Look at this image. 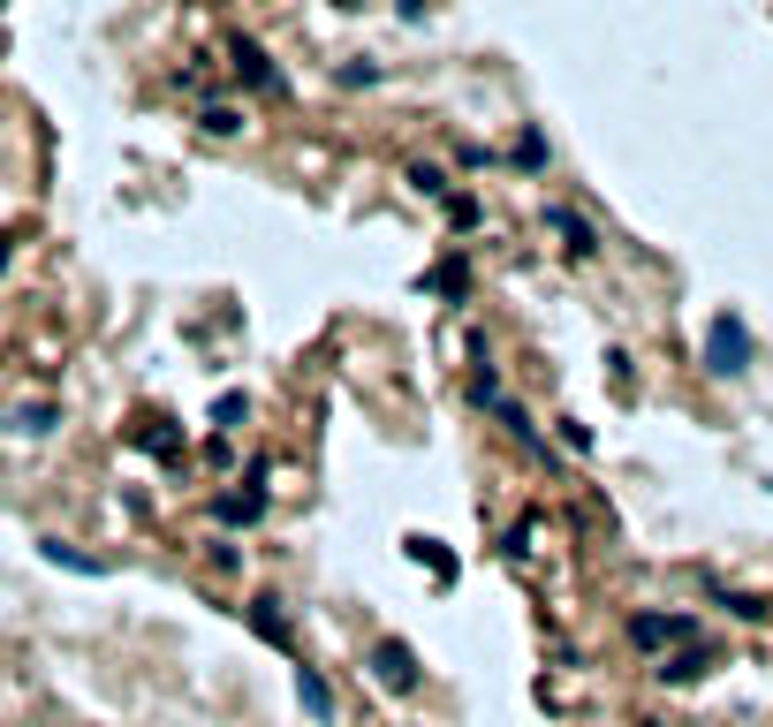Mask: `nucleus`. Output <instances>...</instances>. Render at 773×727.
Listing matches in <instances>:
<instances>
[{"instance_id":"1","label":"nucleus","mask_w":773,"mask_h":727,"mask_svg":"<svg viewBox=\"0 0 773 727\" xmlns=\"http://www.w3.org/2000/svg\"><path fill=\"white\" fill-rule=\"evenodd\" d=\"M705 372H713V379H744V372H751V326H744L736 311H721V318L705 326Z\"/></svg>"},{"instance_id":"2","label":"nucleus","mask_w":773,"mask_h":727,"mask_svg":"<svg viewBox=\"0 0 773 727\" xmlns=\"http://www.w3.org/2000/svg\"><path fill=\"white\" fill-rule=\"evenodd\" d=\"M364 667H372V682H379L387 698H410V690L425 682V675H418V652H410L402 637H379V644L364 652Z\"/></svg>"},{"instance_id":"3","label":"nucleus","mask_w":773,"mask_h":727,"mask_svg":"<svg viewBox=\"0 0 773 727\" xmlns=\"http://www.w3.org/2000/svg\"><path fill=\"white\" fill-rule=\"evenodd\" d=\"M228 69H235L251 92H266V99H289V76L266 61V46H258V38H235V46H228Z\"/></svg>"},{"instance_id":"4","label":"nucleus","mask_w":773,"mask_h":727,"mask_svg":"<svg viewBox=\"0 0 773 727\" xmlns=\"http://www.w3.org/2000/svg\"><path fill=\"white\" fill-rule=\"evenodd\" d=\"M629 644H637V652L698 644V621H690V614H629Z\"/></svg>"},{"instance_id":"5","label":"nucleus","mask_w":773,"mask_h":727,"mask_svg":"<svg viewBox=\"0 0 773 727\" xmlns=\"http://www.w3.org/2000/svg\"><path fill=\"white\" fill-rule=\"evenodd\" d=\"M243 621H251V629H258V637H266L274 652H297V629H289L281 598H251V606H243Z\"/></svg>"},{"instance_id":"6","label":"nucleus","mask_w":773,"mask_h":727,"mask_svg":"<svg viewBox=\"0 0 773 727\" xmlns=\"http://www.w3.org/2000/svg\"><path fill=\"white\" fill-rule=\"evenodd\" d=\"M546 228H554L561 243H569V258H592V251H600L592 220H584V213H569V205H546Z\"/></svg>"},{"instance_id":"7","label":"nucleus","mask_w":773,"mask_h":727,"mask_svg":"<svg viewBox=\"0 0 773 727\" xmlns=\"http://www.w3.org/2000/svg\"><path fill=\"white\" fill-rule=\"evenodd\" d=\"M38 561L46 569H69V577H107V561L84 554V546H69V538H38Z\"/></svg>"},{"instance_id":"8","label":"nucleus","mask_w":773,"mask_h":727,"mask_svg":"<svg viewBox=\"0 0 773 727\" xmlns=\"http://www.w3.org/2000/svg\"><path fill=\"white\" fill-rule=\"evenodd\" d=\"M652 675H660V682H675V690H683V682H705V675H713V644H683V652H675V659H660Z\"/></svg>"},{"instance_id":"9","label":"nucleus","mask_w":773,"mask_h":727,"mask_svg":"<svg viewBox=\"0 0 773 727\" xmlns=\"http://www.w3.org/2000/svg\"><path fill=\"white\" fill-rule=\"evenodd\" d=\"M213 516H220V531H251V523L266 516V493H258V485H251V493H220Z\"/></svg>"},{"instance_id":"10","label":"nucleus","mask_w":773,"mask_h":727,"mask_svg":"<svg viewBox=\"0 0 773 727\" xmlns=\"http://www.w3.org/2000/svg\"><path fill=\"white\" fill-rule=\"evenodd\" d=\"M418 289H433V295H448V303H463V295H470V266H463V258H440V266H433Z\"/></svg>"},{"instance_id":"11","label":"nucleus","mask_w":773,"mask_h":727,"mask_svg":"<svg viewBox=\"0 0 773 727\" xmlns=\"http://www.w3.org/2000/svg\"><path fill=\"white\" fill-rule=\"evenodd\" d=\"M297 698H304L311 720H334V690H326V675H318V667H297Z\"/></svg>"},{"instance_id":"12","label":"nucleus","mask_w":773,"mask_h":727,"mask_svg":"<svg viewBox=\"0 0 773 727\" xmlns=\"http://www.w3.org/2000/svg\"><path fill=\"white\" fill-rule=\"evenodd\" d=\"M410 561H418V569H433L440 583H456V561H448V546H440V538H410Z\"/></svg>"},{"instance_id":"13","label":"nucleus","mask_w":773,"mask_h":727,"mask_svg":"<svg viewBox=\"0 0 773 727\" xmlns=\"http://www.w3.org/2000/svg\"><path fill=\"white\" fill-rule=\"evenodd\" d=\"M53 425H61V410H53V402H23V410H15V433H23V439H46Z\"/></svg>"},{"instance_id":"14","label":"nucleus","mask_w":773,"mask_h":727,"mask_svg":"<svg viewBox=\"0 0 773 727\" xmlns=\"http://www.w3.org/2000/svg\"><path fill=\"white\" fill-rule=\"evenodd\" d=\"M197 122H205V137H235L243 130V107H205Z\"/></svg>"},{"instance_id":"15","label":"nucleus","mask_w":773,"mask_h":727,"mask_svg":"<svg viewBox=\"0 0 773 727\" xmlns=\"http://www.w3.org/2000/svg\"><path fill=\"white\" fill-rule=\"evenodd\" d=\"M243 417H251V395H220V402H213V425H220V433H235Z\"/></svg>"},{"instance_id":"16","label":"nucleus","mask_w":773,"mask_h":727,"mask_svg":"<svg viewBox=\"0 0 773 727\" xmlns=\"http://www.w3.org/2000/svg\"><path fill=\"white\" fill-rule=\"evenodd\" d=\"M713 598H721V606H728L736 621H766V614H773L766 598H744V591H713Z\"/></svg>"},{"instance_id":"17","label":"nucleus","mask_w":773,"mask_h":727,"mask_svg":"<svg viewBox=\"0 0 773 727\" xmlns=\"http://www.w3.org/2000/svg\"><path fill=\"white\" fill-rule=\"evenodd\" d=\"M410 190H425V197H448V174H440L433 159H418V167H410Z\"/></svg>"},{"instance_id":"18","label":"nucleus","mask_w":773,"mask_h":727,"mask_svg":"<svg viewBox=\"0 0 773 727\" xmlns=\"http://www.w3.org/2000/svg\"><path fill=\"white\" fill-rule=\"evenodd\" d=\"M516 167H531V174L546 167V137H539V130H523V137H516Z\"/></svg>"},{"instance_id":"19","label":"nucleus","mask_w":773,"mask_h":727,"mask_svg":"<svg viewBox=\"0 0 773 727\" xmlns=\"http://www.w3.org/2000/svg\"><path fill=\"white\" fill-rule=\"evenodd\" d=\"M137 447H153V455H167V462H174V455H182V439L167 433V425H145V433H137Z\"/></svg>"},{"instance_id":"20","label":"nucleus","mask_w":773,"mask_h":727,"mask_svg":"<svg viewBox=\"0 0 773 727\" xmlns=\"http://www.w3.org/2000/svg\"><path fill=\"white\" fill-rule=\"evenodd\" d=\"M561 447H577V455H592V425H577V417H561Z\"/></svg>"},{"instance_id":"21","label":"nucleus","mask_w":773,"mask_h":727,"mask_svg":"<svg viewBox=\"0 0 773 727\" xmlns=\"http://www.w3.org/2000/svg\"><path fill=\"white\" fill-rule=\"evenodd\" d=\"M448 220H456V228H478V197H448Z\"/></svg>"},{"instance_id":"22","label":"nucleus","mask_w":773,"mask_h":727,"mask_svg":"<svg viewBox=\"0 0 773 727\" xmlns=\"http://www.w3.org/2000/svg\"><path fill=\"white\" fill-rule=\"evenodd\" d=\"M0 274H8V243H0Z\"/></svg>"}]
</instances>
